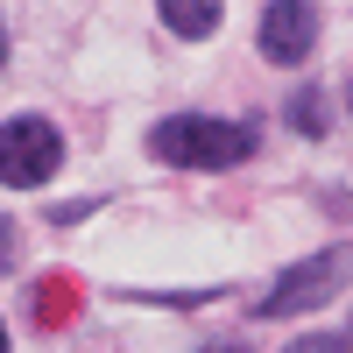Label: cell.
<instances>
[{
	"label": "cell",
	"instance_id": "obj_1",
	"mask_svg": "<svg viewBox=\"0 0 353 353\" xmlns=\"http://www.w3.org/2000/svg\"><path fill=\"white\" fill-rule=\"evenodd\" d=\"M254 128L248 121H205V113H176V121L149 128V149L163 163H184V170H233L254 156Z\"/></svg>",
	"mask_w": 353,
	"mask_h": 353
},
{
	"label": "cell",
	"instance_id": "obj_2",
	"mask_svg": "<svg viewBox=\"0 0 353 353\" xmlns=\"http://www.w3.org/2000/svg\"><path fill=\"white\" fill-rule=\"evenodd\" d=\"M57 163H64V134H57L50 121H8L0 128V184L8 191H36L57 176Z\"/></svg>",
	"mask_w": 353,
	"mask_h": 353
},
{
	"label": "cell",
	"instance_id": "obj_3",
	"mask_svg": "<svg viewBox=\"0 0 353 353\" xmlns=\"http://www.w3.org/2000/svg\"><path fill=\"white\" fill-rule=\"evenodd\" d=\"M346 276H353V254H311V261H297V269H290V276H283V283H276L254 311H261V318H297V311H318V304H325Z\"/></svg>",
	"mask_w": 353,
	"mask_h": 353
},
{
	"label": "cell",
	"instance_id": "obj_4",
	"mask_svg": "<svg viewBox=\"0 0 353 353\" xmlns=\"http://www.w3.org/2000/svg\"><path fill=\"white\" fill-rule=\"evenodd\" d=\"M311 43H318V8L311 0L261 8V57H269V64H304Z\"/></svg>",
	"mask_w": 353,
	"mask_h": 353
},
{
	"label": "cell",
	"instance_id": "obj_5",
	"mask_svg": "<svg viewBox=\"0 0 353 353\" xmlns=\"http://www.w3.org/2000/svg\"><path fill=\"white\" fill-rule=\"evenodd\" d=\"M163 28H170V36H212V28H219V8H205V0H198V8H191V0H170V8H163Z\"/></svg>",
	"mask_w": 353,
	"mask_h": 353
},
{
	"label": "cell",
	"instance_id": "obj_6",
	"mask_svg": "<svg viewBox=\"0 0 353 353\" xmlns=\"http://www.w3.org/2000/svg\"><path fill=\"white\" fill-rule=\"evenodd\" d=\"M283 353H353L346 339H332V332H304V339H290Z\"/></svg>",
	"mask_w": 353,
	"mask_h": 353
},
{
	"label": "cell",
	"instance_id": "obj_7",
	"mask_svg": "<svg viewBox=\"0 0 353 353\" xmlns=\"http://www.w3.org/2000/svg\"><path fill=\"white\" fill-rule=\"evenodd\" d=\"M318 99H325V92H297V128H304V134L325 128V106H318Z\"/></svg>",
	"mask_w": 353,
	"mask_h": 353
},
{
	"label": "cell",
	"instance_id": "obj_8",
	"mask_svg": "<svg viewBox=\"0 0 353 353\" xmlns=\"http://www.w3.org/2000/svg\"><path fill=\"white\" fill-rule=\"evenodd\" d=\"M8 254H14V226L0 219V261H8Z\"/></svg>",
	"mask_w": 353,
	"mask_h": 353
},
{
	"label": "cell",
	"instance_id": "obj_9",
	"mask_svg": "<svg viewBox=\"0 0 353 353\" xmlns=\"http://www.w3.org/2000/svg\"><path fill=\"white\" fill-rule=\"evenodd\" d=\"M205 353H248L241 339H212V346H205Z\"/></svg>",
	"mask_w": 353,
	"mask_h": 353
},
{
	"label": "cell",
	"instance_id": "obj_10",
	"mask_svg": "<svg viewBox=\"0 0 353 353\" xmlns=\"http://www.w3.org/2000/svg\"><path fill=\"white\" fill-rule=\"evenodd\" d=\"M0 57H8V28H0Z\"/></svg>",
	"mask_w": 353,
	"mask_h": 353
},
{
	"label": "cell",
	"instance_id": "obj_11",
	"mask_svg": "<svg viewBox=\"0 0 353 353\" xmlns=\"http://www.w3.org/2000/svg\"><path fill=\"white\" fill-rule=\"evenodd\" d=\"M0 353H8V325H0Z\"/></svg>",
	"mask_w": 353,
	"mask_h": 353
},
{
	"label": "cell",
	"instance_id": "obj_12",
	"mask_svg": "<svg viewBox=\"0 0 353 353\" xmlns=\"http://www.w3.org/2000/svg\"><path fill=\"white\" fill-rule=\"evenodd\" d=\"M346 106H353V85H346Z\"/></svg>",
	"mask_w": 353,
	"mask_h": 353
},
{
	"label": "cell",
	"instance_id": "obj_13",
	"mask_svg": "<svg viewBox=\"0 0 353 353\" xmlns=\"http://www.w3.org/2000/svg\"><path fill=\"white\" fill-rule=\"evenodd\" d=\"M346 346H353V339H346Z\"/></svg>",
	"mask_w": 353,
	"mask_h": 353
}]
</instances>
